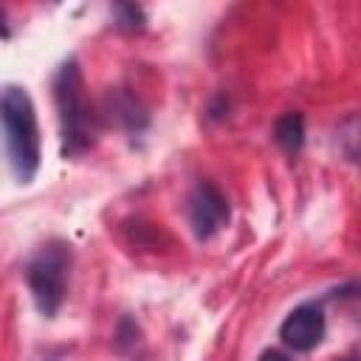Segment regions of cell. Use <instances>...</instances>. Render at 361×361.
Wrapping results in <instances>:
<instances>
[{
    "instance_id": "cell-9",
    "label": "cell",
    "mask_w": 361,
    "mask_h": 361,
    "mask_svg": "<svg viewBox=\"0 0 361 361\" xmlns=\"http://www.w3.org/2000/svg\"><path fill=\"white\" fill-rule=\"evenodd\" d=\"M259 361H290L285 353H279V350H265L262 355H259Z\"/></svg>"
},
{
    "instance_id": "cell-8",
    "label": "cell",
    "mask_w": 361,
    "mask_h": 361,
    "mask_svg": "<svg viewBox=\"0 0 361 361\" xmlns=\"http://www.w3.org/2000/svg\"><path fill=\"white\" fill-rule=\"evenodd\" d=\"M113 14H116V28H121V31H141L147 23L144 8L135 3H116Z\"/></svg>"
},
{
    "instance_id": "cell-10",
    "label": "cell",
    "mask_w": 361,
    "mask_h": 361,
    "mask_svg": "<svg viewBox=\"0 0 361 361\" xmlns=\"http://www.w3.org/2000/svg\"><path fill=\"white\" fill-rule=\"evenodd\" d=\"M0 37H8V25H6V14L0 11Z\"/></svg>"
},
{
    "instance_id": "cell-11",
    "label": "cell",
    "mask_w": 361,
    "mask_h": 361,
    "mask_svg": "<svg viewBox=\"0 0 361 361\" xmlns=\"http://www.w3.org/2000/svg\"><path fill=\"white\" fill-rule=\"evenodd\" d=\"M344 361H350V358H344Z\"/></svg>"
},
{
    "instance_id": "cell-6",
    "label": "cell",
    "mask_w": 361,
    "mask_h": 361,
    "mask_svg": "<svg viewBox=\"0 0 361 361\" xmlns=\"http://www.w3.org/2000/svg\"><path fill=\"white\" fill-rule=\"evenodd\" d=\"M107 113H110V121H116L127 133H141L147 127L144 107L138 104L135 96H130L124 90H110L107 93Z\"/></svg>"
},
{
    "instance_id": "cell-2",
    "label": "cell",
    "mask_w": 361,
    "mask_h": 361,
    "mask_svg": "<svg viewBox=\"0 0 361 361\" xmlns=\"http://www.w3.org/2000/svg\"><path fill=\"white\" fill-rule=\"evenodd\" d=\"M54 102L59 110L62 127V155L76 158L85 155L99 138V116L85 93V79L76 59L59 65L54 76Z\"/></svg>"
},
{
    "instance_id": "cell-3",
    "label": "cell",
    "mask_w": 361,
    "mask_h": 361,
    "mask_svg": "<svg viewBox=\"0 0 361 361\" xmlns=\"http://www.w3.org/2000/svg\"><path fill=\"white\" fill-rule=\"evenodd\" d=\"M71 262H73V254H71V245L65 240H51L45 243L28 262L25 268V282L31 288V296H34V305L42 316L54 319L56 310L62 307L65 302V293H68V276H71Z\"/></svg>"
},
{
    "instance_id": "cell-4",
    "label": "cell",
    "mask_w": 361,
    "mask_h": 361,
    "mask_svg": "<svg viewBox=\"0 0 361 361\" xmlns=\"http://www.w3.org/2000/svg\"><path fill=\"white\" fill-rule=\"evenodd\" d=\"M231 217L226 195L212 180H197L189 195V223L197 240L214 237Z\"/></svg>"
},
{
    "instance_id": "cell-1",
    "label": "cell",
    "mask_w": 361,
    "mask_h": 361,
    "mask_svg": "<svg viewBox=\"0 0 361 361\" xmlns=\"http://www.w3.org/2000/svg\"><path fill=\"white\" fill-rule=\"evenodd\" d=\"M0 127L14 178L20 183H31L39 169L42 147H39L37 110L25 87L20 85L0 87Z\"/></svg>"
},
{
    "instance_id": "cell-5",
    "label": "cell",
    "mask_w": 361,
    "mask_h": 361,
    "mask_svg": "<svg viewBox=\"0 0 361 361\" xmlns=\"http://www.w3.org/2000/svg\"><path fill=\"white\" fill-rule=\"evenodd\" d=\"M324 310L319 302H302L296 305L285 322L279 324V338L285 347L296 353H310L324 338Z\"/></svg>"
},
{
    "instance_id": "cell-7",
    "label": "cell",
    "mask_w": 361,
    "mask_h": 361,
    "mask_svg": "<svg viewBox=\"0 0 361 361\" xmlns=\"http://www.w3.org/2000/svg\"><path fill=\"white\" fill-rule=\"evenodd\" d=\"M274 141L288 152V155H296L305 144V116L290 110V113H282L274 124Z\"/></svg>"
}]
</instances>
